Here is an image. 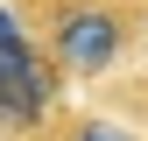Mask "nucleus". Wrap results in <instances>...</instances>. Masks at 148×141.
Returning a JSON list of instances; mask_svg holds the SVG:
<instances>
[{"instance_id": "nucleus-1", "label": "nucleus", "mask_w": 148, "mask_h": 141, "mask_svg": "<svg viewBox=\"0 0 148 141\" xmlns=\"http://www.w3.org/2000/svg\"><path fill=\"white\" fill-rule=\"evenodd\" d=\"M127 0H42V49L64 64V78H106L134 42Z\"/></svg>"}, {"instance_id": "nucleus-2", "label": "nucleus", "mask_w": 148, "mask_h": 141, "mask_svg": "<svg viewBox=\"0 0 148 141\" xmlns=\"http://www.w3.org/2000/svg\"><path fill=\"white\" fill-rule=\"evenodd\" d=\"M57 92H64V64L49 49L21 42L0 14V134L21 141V134H42L49 113H57Z\"/></svg>"}, {"instance_id": "nucleus-3", "label": "nucleus", "mask_w": 148, "mask_h": 141, "mask_svg": "<svg viewBox=\"0 0 148 141\" xmlns=\"http://www.w3.org/2000/svg\"><path fill=\"white\" fill-rule=\"evenodd\" d=\"M57 141H134L127 127H113V120H99V113H78V120H64Z\"/></svg>"}]
</instances>
